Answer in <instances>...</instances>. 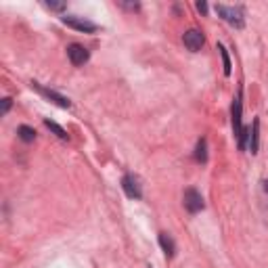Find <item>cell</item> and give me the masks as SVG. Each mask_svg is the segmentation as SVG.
Returning a JSON list of instances; mask_svg holds the SVG:
<instances>
[{
  "mask_svg": "<svg viewBox=\"0 0 268 268\" xmlns=\"http://www.w3.org/2000/svg\"><path fill=\"white\" fill-rule=\"evenodd\" d=\"M32 86H34V88H38V91H40V93H42L46 99H50V101H53V103H57L59 107H63V109H69V107H71V103H69V101H67L65 97H61L59 93H55V91H48V88H42V86H38L36 82H34Z\"/></svg>",
  "mask_w": 268,
  "mask_h": 268,
  "instance_id": "cell-8",
  "label": "cell"
},
{
  "mask_svg": "<svg viewBox=\"0 0 268 268\" xmlns=\"http://www.w3.org/2000/svg\"><path fill=\"white\" fill-rule=\"evenodd\" d=\"M159 245L165 253V258H172L174 256V251H176V245H174V241L168 233H159Z\"/></svg>",
  "mask_w": 268,
  "mask_h": 268,
  "instance_id": "cell-9",
  "label": "cell"
},
{
  "mask_svg": "<svg viewBox=\"0 0 268 268\" xmlns=\"http://www.w3.org/2000/svg\"><path fill=\"white\" fill-rule=\"evenodd\" d=\"M44 126H46V128H48L50 132H55V134H57V136H59L61 140H67V138H69L67 130H63V128H61V126L57 124V122H50V120H44Z\"/></svg>",
  "mask_w": 268,
  "mask_h": 268,
  "instance_id": "cell-10",
  "label": "cell"
},
{
  "mask_svg": "<svg viewBox=\"0 0 268 268\" xmlns=\"http://www.w3.org/2000/svg\"><path fill=\"white\" fill-rule=\"evenodd\" d=\"M195 159L199 161V163H206L208 161V151H206V140H199L197 143V151H195Z\"/></svg>",
  "mask_w": 268,
  "mask_h": 268,
  "instance_id": "cell-13",
  "label": "cell"
},
{
  "mask_svg": "<svg viewBox=\"0 0 268 268\" xmlns=\"http://www.w3.org/2000/svg\"><path fill=\"white\" fill-rule=\"evenodd\" d=\"M233 128H235V136L239 138V149H245V140H247V130L241 124V95L235 99L233 103Z\"/></svg>",
  "mask_w": 268,
  "mask_h": 268,
  "instance_id": "cell-2",
  "label": "cell"
},
{
  "mask_svg": "<svg viewBox=\"0 0 268 268\" xmlns=\"http://www.w3.org/2000/svg\"><path fill=\"white\" fill-rule=\"evenodd\" d=\"M46 7L50 11H63V9H65V3H46Z\"/></svg>",
  "mask_w": 268,
  "mask_h": 268,
  "instance_id": "cell-15",
  "label": "cell"
},
{
  "mask_svg": "<svg viewBox=\"0 0 268 268\" xmlns=\"http://www.w3.org/2000/svg\"><path fill=\"white\" fill-rule=\"evenodd\" d=\"M17 134H19V138L23 140V143H32V140L36 138V130L30 128V126H19V128H17Z\"/></svg>",
  "mask_w": 268,
  "mask_h": 268,
  "instance_id": "cell-12",
  "label": "cell"
},
{
  "mask_svg": "<svg viewBox=\"0 0 268 268\" xmlns=\"http://www.w3.org/2000/svg\"><path fill=\"white\" fill-rule=\"evenodd\" d=\"M264 189H266V191H268V181H266V183H264Z\"/></svg>",
  "mask_w": 268,
  "mask_h": 268,
  "instance_id": "cell-18",
  "label": "cell"
},
{
  "mask_svg": "<svg viewBox=\"0 0 268 268\" xmlns=\"http://www.w3.org/2000/svg\"><path fill=\"white\" fill-rule=\"evenodd\" d=\"M9 109H11V99H3V116L9 113Z\"/></svg>",
  "mask_w": 268,
  "mask_h": 268,
  "instance_id": "cell-16",
  "label": "cell"
},
{
  "mask_svg": "<svg viewBox=\"0 0 268 268\" xmlns=\"http://www.w3.org/2000/svg\"><path fill=\"white\" fill-rule=\"evenodd\" d=\"M258 140H260V120H253V130H251V153H258Z\"/></svg>",
  "mask_w": 268,
  "mask_h": 268,
  "instance_id": "cell-11",
  "label": "cell"
},
{
  "mask_svg": "<svg viewBox=\"0 0 268 268\" xmlns=\"http://www.w3.org/2000/svg\"><path fill=\"white\" fill-rule=\"evenodd\" d=\"M197 11L206 15V13H208V5H206V3H197Z\"/></svg>",
  "mask_w": 268,
  "mask_h": 268,
  "instance_id": "cell-17",
  "label": "cell"
},
{
  "mask_svg": "<svg viewBox=\"0 0 268 268\" xmlns=\"http://www.w3.org/2000/svg\"><path fill=\"white\" fill-rule=\"evenodd\" d=\"M218 50H220V55H222V63H224V75H231V59H228L226 48H224L222 44H218Z\"/></svg>",
  "mask_w": 268,
  "mask_h": 268,
  "instance_id": "cell-14",
  "label": "cell"
},
{
  "mask_svg": "<svg viewBox=\"0 0 268 268\" xmlns=\"http://www.w3.org/2000/svg\"><path fill=\"white\" fill-rule=\"evenodd\" d=\"M122 189H124V193L128 195L130 199H140V187H138V181L134 176H124L122 178Z\"/></svg>",
  "mask_w": 268,
  "mask_h": 268,
  "instance_id": "cell-7",
  "label": "cell"
},
{
  "mask_svg": "<svg viewBox=\"0 0 268 268\" xmlns=\"http://www.w3.org/2000/svg\"><path fill=\"white\" fill-rule=\"evenodd\" d=\"M216 13H218V17H222L228 25H233V28L241 30L245 25V17H243V9L241 7H226V5H216L214 7Z\"/></svg>",
  "mask_w": 268,
  "mask_h": 268,
  "instance_id": "cell-1",
  "label": "cell"
},
{
  "mask_svg": "<svg viewBox=\"0 0 268 268\" xmlns=\"http://www.w3.org/2000/svg\"><path fill=\"white\" fill-rule=\"evenodd\" d=\"M63 23L67 25V28H73L78 32H97V25L93 21H86L82 17H73V15H67L63 17Z\"/></svg>",
  "mask_w": 268,
  "mask_h": 268,
  "instance_id": "cell-6",
  "label": "cell"
},
{
  "mask_svg": "<svg viewBox=\"0 0 268 268\" xmlns=\"http://www.w3.org/2000/svg\"><path fill=\"white\" fill-rule=\"evenodd\" d=\"M183 201H185V208L191 214H197V212L203 210V197H201V193H199L197 189H187Z\"/></svg>",
  "mask_w": 268,
  "mask_h": 268,
  "instance_id": "cell-3",
  "label": "cell"
},
{
  "mask_svg": "<svg viewBox=\"0 0 268 268\" xmlns=\"http://www.w3.org/2000/svg\"><path fill=\"white\" fill-rule=\"evenodd\" d=\"M67 57H69V61H71V65L80 67V65H84V63L88 61L91 53H88V50H86L82 44H69V46H67Z\"/></svg>",
  "mask_w": 268,
  "mask_h": 268,
  "instance_id": "cell-4",
  "label": "cell"
},
{
  "mask_svg": "<svg viewBox=\"0 0 268 268\" xmlns=\"http://www.w3.org/2000/svg\"><path fill=\"white\" fill-rule=\"evenodd\" d=\"M183 42H185V46L191 50V53H197V50H201L203 42H206V38H203V34L199 30H189L183 36Z\"/></svg>",
  "mask_w": 268,
  "mask_h": 268,
  "instance_id": "cell-5",
  "label": "cell"
}]
</instances>
